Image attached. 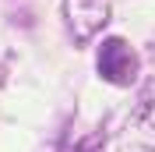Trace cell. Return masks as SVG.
<instances>
[{
    "mask_svg": "<svg viewBox=\"0 0 155 152\" xmlns=\"http://www.w3.org/2000/svg\"><path fill=\"white\" fill-rule=\"evenodd\" d=\"M64 152H102V131H92L85 138H78L74 145H67Z\"/></svg>",
    "mask_w": 155,
    "mask_h": 152,
    "instance_id": "4",
    "label": "cell"
},
{
    "mask_svg": "<svg viewBox=\"0 0 155 152\" xmlns=\"http://www.w3.org/2000/svg\"><path fill=\"white\" fill-rule=\"evenodd\" d=\"M109 18H113L109 0H64V21H67L71 36L78 43H85L95 32H102Z\"/></svg>",
    "mask_w": 155,
    "mask_h": 152,
    "instance_id": "3",
    "label": "cell"
},
{
    "mask_svg": "<svg viewBox=\"0 0 155 152\" xmlns=\"http://www.w3.org/2000/svg\"><path fill=\"white\" fill-rule=\"evenodd\" d=\"M116 149L120 152H155V78L145 81L130 117L124 120V127L116 134Z\"/></svg>",
    "mask_w": 155,
    "mask_h": 152,
    "instance_id": "1",
    "label": "cell"
},
{
    "mask_svg": "<svg viewBox=\"0 0 155 152\" xmlns=\"http://www.w3.org/2000/svg\"><path fill=\"white\" fill-rule=\"evenodd\" d=\"M95 67H99V74H102V81H109V85H116V88H127V85L137 81L141 60H137L134 46H130L127 39L109 36L106 43L99 46V53H95Z\"/></svg>",
    "mask_w": 155,
    "mask_h": 152,
    "instance_id": "2",
    "label": "cell"
}]
</instances>
